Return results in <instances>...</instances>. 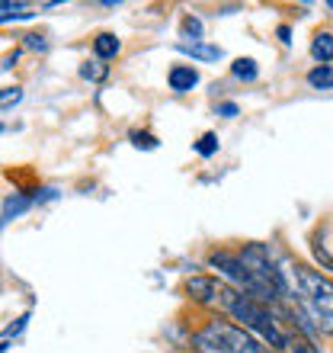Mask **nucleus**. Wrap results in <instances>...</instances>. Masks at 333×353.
I'll use <instances>...</instances> for the list:
<instances>
[{
    "label": "nucleus",
    "mask_w": 333,
    "mask_h": 353,
    "mask_svg": "<svg viewBox=\"0 0 333 353\" xmlns=\"http://www.w3.org/2000/svg\"><path fill=\"white\" fill-rule=\"evenodd\" d=\"M279 273H282V296L295 299L301 308L298 331H308L305 321H311V331L333 337V279L301 263L279 270Z\"/></svg>",
    "instance_id": "nucleus-1"
},
{
    "label": "nucleus",
    "mask_w": 333,
    "mask_h": 353,
    "mask_svg": "<svg viewBox=\"0 0 333 353\" xmlns=\"http://www.w3.org/2000/svg\"><path fill=\"white\" fill-rule=\"evenodd\" d=\"M215 305L224 308V312L237 321V327H244L247 334L263 337L272 350H286V334L279 331L276 315H272L259 299L247 296V292H241V289L218 286V299H215Z\"/></svg>",
    "instance_id": "nucleus-2"
},
{
    "label": "nucleus",
    "mask_w": 333,
    "mask_h": 353,
    "mask_svg": "<svg viewBox=\"0 0 333 353\" xmlns=\"http://www.w3.org/2000/svg\"><path fill=\"white\" fill-rule=\"evenodd\" d=\"M193 347L199 353H269L253 334L222 318H212L199 331H193Z\"/></svg>",
    "instance_id": "nucleus-3"
},
{
    "label": "nucleus",
    "mask_w": 333,
    "mask_h": 353,
    "mask_svg": "<svg viewBox=\"0 0 333 353\" xmlns=\"http://www.w3.org/2000/svg\"><path fill=\"white\" fill-rule=\"evenodd\" d=\"M208 267L212 270H218V273H224V276L231 279L234 286L241 289V292H247V296H253V299H259L263 305H266L269 299H266V292H263V286H259L257 279L250 276V270L244 267V261L237 257V254H231V251H215L212 257H208Z\"/></svg>",
    "instance_id": "nucleus-4"
},
{
    "label": "nucleus",
    "mask_w": 333,
    "mask_h": 353,
    "mask_svg": "<svg viewBox=\"0 0 333 353\" xmlns=\"http://www.w3.org/2000/svg\"><path fill=\"white\" fill-rule=\"evenodd\" d=\"M218 286L222 283H215L212 276H189L186 279V296L193 299V302H199V305H215Z\"/></svg>",
    "instance_id": "nucleus-5"
},
{
    "label": "nucleus",
    "mask_w": 333,
    "mask_h": 353,
    "mask_svg": "<svg viewBox=\"0 0 333 353\" xmlns=\"http://www.w3.org/2000/svg\"><path fill=\"white\" fill-rule=\"evenodd\" d=\"M166 81H170V90H176V93H189L195 84H199V71H195L193 65H176V68H170Z\"/></svg>",
    "instance_id": "nucleus-6"
},
{
    "label": "nucleus",
    "mask_w": 333,
    "mask_h": 353,
    "mask_svg": "<svg viewBox=\"0 0 333 353\" xmlns=\"http://www.w3.org/2000/svg\"><path fill=\"white\" fill-rule=\"evenodd\" d=\"M176 48L183 55H193L195 61H218V58H224L222 46H205V42H180Z\"/></svg>",
    "instance_id": "nucleus-7"
},
{
    "label": "nucleus",
    "mask_w": 333,
    "mask_h": 353,
    "mask_svg": "<svg viewBox=\"0 0 333 353\" xmlns=\"http://www.w3.org/2000/svg\"><path fill=\"white\" fill-rule=\"evenodd\" d=\"M119 48H122V42L112 36V32H100V36L93 39V52H96V58H100V61L116 58V55H119Z\"/></svg>",
    "instance_id": "nucleus-8"
},
{
    "label": "nucleus",
    "mask_w": 333,
    "mask_h": 353,
    "mask_svg": "<svg viewBox=\"0 0 333 353\" xmlns=\"http://www.w3.org/2000/svg\"><path fill=\"white\" fill-rule=\"evenodd\" d=\"M311 55H314L321 65L333 61V32H317L314 42H311Z\"/></svg>",
    "instance_id": "nucleus-9"
},
{
    "label": "nucleus",
    "mask_w": 333,
    "mask_h": 353,
    "mask_svg": "<svg viewBox=\"0 0 333 353\" xmlns=\"http://www.w3.org/2000/svg\"><path fill=\"white\" fill-rule=\"evenodd\" d=\"M308 84L314 90H333V68L330 65H317L308 71Z\"/></svg>",
    "instance_id": "nucleus-10"
},
{
    "label": "nucleus",
    "mask_w": 333,
    "mask_h": 353,
    "mask_svg": "<svg viewBox=\"0 0 333 353\" xmlns=\"http://www.w3.org/2000/svg\"><path fill=\"white\" fill-rule=\"evenodd\" d=\"M80 77L83 81H93V84H100L109 77V65H103L100 58H93V61H83L80 65Z\"/></svg>",
    "instance_id": "nucleus-11"
},
{
    "label": "nucleus",
    "mask_w": 333,
    "mask_h": 353,
    "mask_svg": "<svg viewBox=\"0 0 333 353\" xmlns=\"http://www.w3.org/2000/svg\"><path fill=\"white\" fill-rule=\"evenodd\" d=\"M32 205V199L29 196H10L7 203H3V215H0V222H10V219H17V215H23Z\"/></svg>",
    "instance_id": "nucleus-12"
},
{
    "label": "nucleus",
    "mask_w": 333,
    "mask_h": 353,
    "mask_svg": "<svg viewBox=\"0 0 333 353\" xmlns=\"http://www.w3.org/2000/svg\"><path fill=\"white\" fill-rule=\"evenodd\" d=\"M286 350H292V353H321L314 347V341H311V337H305L301 331H292V334H286Z\"/></svg>",
    "instance_id": "nucleus-13"
},
{
    "label": "nucleus",
    "mask_w": 333,
    "mask_h": 353,
    "mask_svg": "<svg viewBox=\"0 0 333 353\" xmlns=\"http://www.w3.org/2000/svg\"><path fill=\"white\" fill-rule=\"evenodd\" d=\"M231 74L241 77V81H257V61L253 58H237L231 65Z\"/></svg>",
    "instance_id": "nucleus-14"
},
{
    "label": "nucleus",
    "mask_w": 333,
    "mask_h": 353,
    "mask_svg": "<svg viewBox=\"0 0 333 353\" xmlns=\"http://www.w3.org/2000/svg\"><path fill=\"white\" fill-rule=\"evenodd\" d=\"M195 151H199L202 158H212L215 151H218V135H215V132H205L202 139L195 141Z\"/></svg>",
    "instance_id": "nucleus-15"
},
{
    "label": "nucleus",
    "mask_w": 333,
    "mask_h": 353,
    "mask_svg": "<svg viewBox=\"0 0 333 353\" xmlns=\"http://www.w3.org/2000/svg\"><path fill=\"white\" fill-rule=\"evenodd\" d=\"M131 141H135V148H158V139L151 132H131Z\"/></svg>",
    "instance_id": "nucleus-16"
},
{
    "label": "nucleus",
    "mask_w": 333,
    "mask_h": 353,
    "mask_svg": "<svg viewBox=\"0 0 333 353\" xmlns=\"http://www.w3.org/2000/svg\"><path fill=\"white\" fill-rule=\"evenodd\" d=\"M183 36H193V42H199V36H202V23L195 17H186L183 19Z\"/></svg>",
    "instance_id": "nucleus-17"
},
{
    "label": "nucleus",
    "mask_w": 333,
    "mask_h": 353,
    "mask_svg": "<svg viewBox=\"0 0 333 353\" xmlns=\"http://www.w3.org/2000/svg\"><path fill=\"white\" fill-rule=\"evenodd\" d=\"M26 325H29V312H26V315H19L17 321H13V325H7V331H3V337H7V341H10V337L23 334V331H26Z\"/></svg>",
    "instance_id": "nucleus-18"
},
{
    "label": "nucleus",
    "mask_w": 333,
    "mask_h": 353,
    "mask_svg": "<svg viewBox=\"0 0 333 353\" xmlns=\"http://www.w3.org/2000/svg\"><path fill=\"white\" fill-rule=\"evenodd\" d=\"M26 46H29V48H39V52H42V48H45V39L36 36V32H29V36H26Z\"/></svg>",
    "instance_id": "nucleus-19"
},
{
    "label": "nucleus",
    "mask_w": 333,
    "mask_h": 353,
    "mask_svg": "<svg viewBox=\"0 0 333 353\" xmlns=\"http://www.w3.org/2000/svg\"><path fill=\"white\" fill-rule=\"evenodd\" d=\"M218 116L231 119V116H237V106H234V103H222V106H218Z\"/></svg>",
    "instance_id": "nucleus-20"
},
{
    "label": "nucleus",
    "mask_w": 333,
    "mask_h": 353,
    "mask_svg": "<svg viewBox=\"0 0 333 353\" xmlns=\"http://www.w3.org/2000/svg\"><path fill=\"white\" fill-rule=\"evenodd\" d=\"M17 58H19V52H13V55H7L3 61H0V71H7V68H13L17 65Z\"/></svg>",
    "instance_id": "nucleus-21"
},
{
    "label": "nucleus",
    "mask_w": 333,
    "mask_h": 353,
    "mask_svg": "<svg viewBox=\"0 0 333 353\" xmlns=\"http://www.w3.org/2000/svg\"><path fill=\"white\" fill-rule=\"evenodd\" d=\"M279 39H282V42H292V29H288V26H279Z\"/></svg>",
    "instance_id": "nucleus-22"
},
{
    "label": "nucleus",
    "mask_w": 333,
    "mask_h": 353,
    "mask_svg": "<svg viewBox=\"0 0 333 353\" xmlns=\"http://www.w3.org/2000/svg\"><path fill=\"white\" fill-rule=\"evenodd\" d=\"M7 347H10V341H0V353H7Z\"/></svg>",
    "instance_id": "nucleus-23"
},
{
    "label": "nucleus",
    "mask_w": 333,
    "mask_h": 353,
    "mask_svg": "<svg viewBox=\"0 0 333 353\" xmlns=\"http://www.w3.org/2000/svg\"><path fill=\"white\" fill-rule=\"evenodd\" d=\"M327 7H330V10H333V0H330V3H327Z\"/></svg>",
    "instance_id": "nucleus-24"
},
{
    "label": "nucleus",
    "mask_w": 333,
    "mask_h": 353,
    "mask_svg": "<svg viewBox=\"0 0 333 353\" xmlns=\"http://www.w3.org/2000/svg\"><path fill=\"white\" fill-rule=\"evenodd\" d=\"M0 135H3V125H0Z\"/></svg>",
    "instance_id": "nucleus-25"
},
{
    "label": "nucleus",
    "mask_w": 333,
    "mask_h": 353,
    "mask_svg": "<svg viewBox=\"0 0 333 353\" xmlns=\"http://www.w3.org/2000/svg\"><path fill=\"white\" fill-rule=\"evenodd\" d=\"M0 225H3V222H0Z\"/></svg>",
    "instance_id": "nucleus-26"
}]
</instances>
